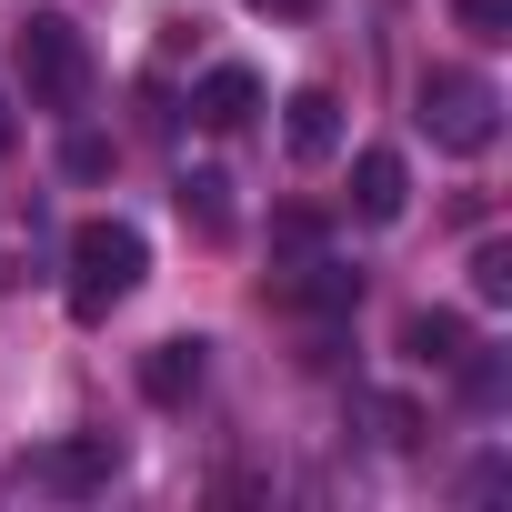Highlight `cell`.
Returning a JSON list of instances; mask_svg holds the SVG:
<instances>
[{
    "label": "cell",
    "instance_id": "1",
    "mask_svg": "<svg viewBox=\"0 0 512 512\" xmlns=\"http://www.w3.org/2000/svg\"><path fill=\"white\" fill-rule=\"evenodd\" d=\"M141 272H151V241H141L131 221H81V231H71V312H81V322H101L111 302H131Z\"/></svg>",
    "mask_w": 512,
    "mask_h": 512
},
{
    "label": "cell",
    "instance_id": "2",
    "mask_svg": "<svg viewBox=\"0 0 512 512\" xmlns=\"http://www.w3.org/2000/svg\"><path fill=\"white\" fill-rule=\"evenodd\" d=\"M11 51H21V91H31L41 111H81V101H91V41H81L71 11H31Z\"/></svg>",
    "mask_w": 512,
    "mask_h": 512
},
{
    "label": "cell",
    "instance_id": "3",
    "mask_svg": "<svg viewBox=\"0 0 512 512\" xmlns=\"http://www.w3.org/2000/svg\"><path fill=\"white\" fill-rule=\"evenodd\" d=\"M412 111H422V131L442 141V151H492V131H502V91L482 81V71H422V91H412Z\"/></svg>",
    "mask_w": 512,
    "mask_h": 512
},
{
    "label": "cell",
    "instance_id": "4",
    "mask_svg": "<svg viewBox=\"0 0 512 512\" xmlns=\"http://www.w3.org/2000/svg\"><path fill=\"white\" fill-rule=\"evenodd\" d=\"M272 302H282V312H312V322H342V312L362 302V272H342L332 251H292V262L272 272Z\"/></svg>",
    "mask_w": 512,
    "mask_h": 512
},
{
    "label": "cell",
    "instance_id": "5",
    "mask_svg": "<svg viewBox=\"0 0 512 512\" xmlns=\"http://www.w3.org/2000/svg\"><path fill=\"white\" fill-rule=\"evenodd\" d=\"M111 472H121V442H111V432H81V442L31 452V462H21V492H101Z\"/></svg>",
    "mask_w": 512,
    "mask_h": 512
},
{
    "label": "cell",
    "instance_id": "6",
    "mask_svg": "<svg viewBox=\"0 0 512 512\" xmlns=\"http://www.w3.org/2000/svg\"><path fill=\"white\" fill-rule=\"evenodd\" d=\"M201 382H211V342H201V332H171V342H151V352H141V402L181 412Z\"/></svg>",
    "mask_w": 512,
    "mask_h": 512
},
{
    "label": "cell",
    "instance_id": "7",
    "mask_svg": "<svg viewBox=\"0 0 512 512\" xmlns=\"http://www.w3.org/2000/svg\"><path fill=\"white\" fill-rule=\"evenodd\" d=\"M191 111H201L211 131H241L251 111H262V71H251V61H211L201 91H191Z\"/></svg>",
    "mask_w": 512,
    "mask_h": 512
},
{
    "label": "cell",
    "instance_id": "8",
    "mask_svg": "<svg viewBox=\"0 0 512 512\" xmlns=\"http://www.w3.org/2000/svg\"><path fill=\"white\" fill-rule=\"evenodd\" d=\"M282 141H292V161H332L342 151V101L312 81V91H292L282 101Z\"/></svg>",
    "mask_w": 512,
    "mask_h": 512
},
{
    "label": "cell",
    "instance_id": "9",
    "mask_svg": "<svg viewBox=\"0 0 512 512\" xmlns=\"http://www.w3.org/2000/svg\"><path fill=\"white\" fill-rule=\"evenodd\" d=\"M402 201H412L402 151H362V161H352V211H362V221H402Z\"/></svg>",
    "mask_w": 512,
    "mask_h": 512
},
{
    "label": "cell",
    "instance_id": "10",
    "mask_svg": "<svg viewBox=\"0 0 512 512\" xmlns=\"http://www.w3.org/2000/svg\"><path fill=\"white\" fill-rule=\"evenodd\" d=\"M462 352H472L462 312H412V322H402V362H422V372H452Z\"/></svg>",
    "mask_w": 512,
    "mask_h": 512
},
{
    "label": "cell",
    "instance_id": "11",
    "mask_svg": "<svg viewBox=\"0 0 512 512\" xmlns=\"http://www.w3.org/2000/svg\"><path fill=\"white\" fill-rule=\"evenodd\" d=\"M221 191H231L221 171H191V181H181V221H191V231H211V241L231 231V201H221Z\"/></svg>",
    "mask_w": 512,
    "mask_h": 512
},
{
    "label": "cell",
    "instance_id": "12",
    "mask_svg": "<svg viewBox=\"0 0 512 512\" xmlns=\"http://www.w3.org/2000/svg\"><path fill=\"white\" fill-rule=\"evenodd\" d=\"M472 292L482 302H512V241H472Z\"/></svg>",
    "mask_w": 512,
    "mask_h": 512
},
{
    "label": "cell",
    "instance_id": "13",
    "mask_svg": "<svg viewBox=\"0 0 512 512\" xmlns=\"http://www.w3.org/2000/svg\"><path fill=\"white\" fill-rule=\"evenodd\" d=\"M372 432H382L392 452H412V442H422V402H402V392H382V402H372Z\"/></svg>",
    "mask_w": 512,
    "mask_h": 512
},
{
    "label": "cell",
    "instance_id": "14",
    "mask_svg": "<svg viewBox=\"0 0 512 512\" xmlns=\"http://www.w3.org/2000/svg\"><path fill=\"white\" fill-rule=\"evenodd\" d=\"M452 21L472 41H512V0H452Z\"/></svg>",
    "mask_w": 512,
    "mask_h": 512
},
{
    "label": "cell",
    "instance_id": "15",
    "mask_svg": "<svg viewBox=\"0 0 512 512\" xmlns=\"http://www.w3.org/2000/svg\"><path fill=\"white\" fill-rule=\"evenodd\" d=\"M61 171H71V181H101V171H111V141H101V131H71V141H61Z\"/></svg>",
    "mask_w": 512,
    "mask_h": 512
},
{
    "label": "cell",
    "instance_id": "16",
    "mask_svg": "<svg viewBox=\"0 0 512 512\" xmlns=\"http://www.w3.org/2000/svg\"><path fill=\"white\" fill-rule=\"evenodd\" d=\"M272 241H282V251H322V221H312V211H282Z\"/></svg>",
    "mask_w": 512,
    "mask_h": 512
},
{
    "label": "cell",
    "instance_id": "17",
    "mask_svg": "<svg viewBox=\"0 0 512 512\" xmlns=\"http://www.w3.org/2000/svg\"><path fill=\"white\" fill-rule=\"evenodd\" d=\"M251 11H272V21H302V11H322V0H251Z\"/></svg>",
    "mask_w": 512,
    "mask_h": 512
}]
</instances>
